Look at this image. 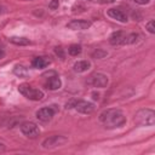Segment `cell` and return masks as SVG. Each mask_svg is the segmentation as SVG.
Returning <instances> with one entry per match:
<instances>
[{"label":"cell","mask_w":155,"mask_h":155,"mask_svg":"<svg viewBox=\"0 0 155 155\" xmlns=\"http://www.w3.org/2000/svg\"><path fill=\"white\" fill-rule=\"evenodd\" d=\"M56 53L59 54V56L63 58V52H62V48H61V47H56Z\"/></svg>","instance_id":"603a6c76"},{"label":"cell","mask_w":155,"mask_h":155,"mask_svg":"<svg viewBox=\"0 0 155 155\" xmlns=\"http://www.w3.org/2000/svg\"><path fill=\"white\" fill-rule=\"evenodd\" d=\"M134 2H137L139 5H145V4L149 2V0H134Z\"/></svg>","instance_id":"7402d4cb"},{"label":"cell","mask_w":155,"mask_h":155,"mask_svg":"<svg viewBox=\"0 0 155 155\" xmlns=\"http://www.w3.org/2000/svg\"><path fill=\"white\" fill-rule=\"evenodd\" d=\"M88 84L93 85L94 87H105L108 85V76L102 73H96L90 76Z\"/></svg>","instance_id":"8992f818"},{"label":"cell","mask_w":155,"mask_h":155,"mask_svg":"<svg viewBox=\"0 0 155 155\" xmlns=\"http://www.w3.org/2000/svg\"><path fill=\"white\" fill-rule=\"evenodd\" d=\"M50 64V59L47 57H35L31 61V65L36 69H42Z\"/></svg>","instance_id":"7c38bea8"},{"label":"cell","mask_w":155,"mask_h":155,"mask_svg":"<svg viewBox=\"0 0 155 155\" xmlns=\"http://www.w3.org/2000/svg\"><path fill=\"white\" fill-rule=\"evenodd\" d=\"M92 96H93V97H92L93 99H99V94H98V93L94 92V93H92Z\"/></svg>","instance_id":"cb8c5ba5"},{"label":"cell","mask_w":155,"mask_h":155,"mask_svg":"<svg viewBox=\"0 0 155 155\" xmlns=\"http://www.w3.org/2000/svg\"><path fill=\"white\" fill-rule=\"evenodd\" d=\"M67 142H68V139L63 136H52V137H50V138H47L42 142V147L45 149H48V148H54V147H58V145H63Z\"/></svg>","instance_id":"5b68a950"},{"label":"cell","mask_w":155,"mask_h":155,"mask_svg":"<svg viewBox=\"0 0 155 155\" xmlns=\"http://www.w3.org/2000/svg\"><path fill=\"white\" fill-rule=\"evenodd\" d=\"M99 120L109 128H115V127H120L126 122V117L122 114L121 110L117 109H108L104 110L101 115H99Z\"/></svg>","instance_id":"6da1fadb"},{"label":"cell","mask_w":155,"mask_h":155,"mask_svg":"<svg viewBox=\"0 0 155 155\" xmlns=\"http://www.w3.org/2000/svg\"><path fill=\"white\" fill-rule=\"evenodd\" d=\"M18 91L19 93H22L25 98L30 99V101H41L42 97H44V92L38 90V88H34L33 86L28 85V84H22L18 86Z\"/></svg>","instance_id":"3957f363"},{"label":"cell","mask_w":155,"mask_h":155,"mask_svg":"<svg viewBox=\"0 0 155 155\" xmlns=\"http://www.w3.org/2000/svg\"><path fill=\"white\" fill-rule=\"evenodd\" d=\"M145 27H147V29H148L149 33H151V34L155 33V22H154V19H150V21L147 23Z\"/></svg>","instance_id":"d6986e66"},{"label":"cell","mask_w":155,"mask_h":155,"mask_svg":"<svg viewBox=\"0 0 155 155\" xmlns=\"http://www.w3.org/2000/svg\"><path fill=\"white\" fill-rule=\"evenodd\" d=\"M13 73H15V75H17L19 78H27L29 75L28 69L25 67H23V65H16L15 69H13Z\"/></svg>","instance_id":"2e32d148"},{"label":"cell","mask_w":155,"mask_h":155,"mask_svg":"<svg viewBox=\"0 0 155 155\" xmlns=\"http://www.w3.org/2000/svg\"><path fill=\"white\" fill-rule=\"evenodd\" d=\"M2 151H5V145L2 143H0V153H2Z\"/></svg>","instance_id":"d4e9b609"},{"label":"cell","mask_w":155,"mask_h":155,"mask_svg":"<svg viewBox=\"0 0 155 155\" xmlns=\"http://www.w3.org/2000/svg\"><path fill=\"white\" fill-rule=\"evenodd\" d=\"M107 15H108L109 17H111L113 19H116V21H119V22H122V23L127 22V16H126L120 8H109V10L107 11Z\"/></svg>","instance_id":"30bf717a"},{"label":"cell","mask_w":155,"mask_h":155,"mask_svg":"<svg viewBox=\"0 0 155 155\" xmlns=\"http://www.w3.org/2000/svg\"><path fill=\"white\" fill-rule=\"evenodd\" d=\"M67 27L69 29H73V30H85V29L91 27V22L82 21V19H74V21L69 22L67 24Z\"/></svg>","instance_id":"9c48e42d"},{"label":"cell","mask_w":155,"mask_h":155,"mask_svg":"<svg viewBox=\"0 0 155 155\" xmlns=\"http://www.w3.org/2000/svg\"><path fill=\"white\" fill-rule=\"evenodd\" d=\"M21 131L24 136L29 137V138H36L40 134V130L39 127L34 124V122H23L21 125Z\"/></svg>","instance_id":"277c9868"},{"label":"cell","mask_w":155,"mask_h":155,"mask_svg":"<svg viewBox=\"0 0 155 155\" xmlns=\"http://www.w3.org/2000/svg\"><path fill=\"white\" fill-rule=\"evenodd\" d=\"M138 38H139V35H138V34H136V33H132V34H130V35H126V36H125V39H124V41H122V45L134 44V42L138 40Z\"/></svg>","instance_id":"e0dca14e"},{"label":"cell","mask_w":155,"mask_h":155,"mask_svg":"<svg viewBox=\"0 0 155 155\" xmlns=\"http://www.w3.org/2000/svg\"><path fill=\"white\" fill-rule=\"evenodd\" d=\"M4 56H5V52L0 50V59H1V58H4Z\"/></svg>","instance_id":"484cf974"},{"label":"cell","mask_w":155,"mask_h":155,"mask_svg":"<svg viewBox=\"0 0 155 155\" xmlns=\"http://www.w3.org/2000/svg\"><path fill=\"white\" fill-rule=\"evenodd\" d=\"M125 36H126V34L124 31H121V30L114 31L110 35V38H109V42L111 45H121L122 41H124V39H125Z\"/></svg>","instance_id":"8fae6325"},{"label":"cell","mask_w":155,"mask_h":155,"mask_svg":"<svg viewBox=\"0 0 155 155\" xmlns=\"http://www.w3.org/2000/svg\"><path fill=\"white\" fill-rule=\"evenodd\" d=\"M74 108L82 114H91L94 110V105L90 102H85V101H76Z\"/></svg>","instance_id":"ba28073f"},{"label":"cell","mask_w":155,"mask_h":155,"mask_svg":"<svg viewBox=\"0 0 155 155\" xmlns=\"http://www.w3.org/2000/svg\"><path fill=\"white\" fill-rule=\"evenodd\" d=\"M91 67V63L88 61H79L74 64V70L78 73H84L86 70H88Z\"/></svg>","instance_id":"5bb4252c"},{"label":"cell","mask_w":155,"mask_h":155,"mask_svg":"<svg viewBox=\"0 0 155 155\" xmlns=\"http://www.w3.org/2000/svg\"><path fill=\"white\" fill-rule=\"evenodd\" d=\"M58 5H59V1H58V0H52V1L48 4V7H50L51 10H56V8H58Z\"/></svg>","instance_id":"44dd1931"},{"label":"cell","mask_w":155,"mask_h":155,"mask_svg":"<svg viewBox=\"0 0 155 155\" xmlns=\"http://www.w3.org/2000/svg\"><path fill=\"white\" fill-rule=\"evenodd\" d=\"M134 122L140 126H153L155 122V111L151 109H140L134 115Z\"/></svg>","instance_id":"7a4b0ae2"},{"label":"cell","mask_w":155,"mask_h":155,"mask_svg":"<svg viewBox=\"0 0 155 155\" xmlns=\"http://www.w3.org/2000/svg\"><path fill=\"white\" fill-rule=\"evenodd\" d=\"M12 44L15 45H19V46H25V45H29V40L27 38H23V36H12L8 39Z\"/></svg>","instance_id":"9a60e30c"},{"label":"cell","mask_w":155,"mask_h":155,"mask_svg":"<svg viewBox=\"0 0 155 155\" xmlns=\"http://www.w3.org/2000/svg\"><path fill=\"white\" fill-rule=\"evenodd\" d=\"M54 111H56L54 108H52V107H45V108H41V109H39L36 111V117L39 120L46 122V121H50L53 117Z\"/></svg>","instance_id":"52a82bcc"},{"label":"cell","mask_w":155,"mask_h":155,"mask_svg":"<svg viewBox=\"0 0 155 155\" xmlns=\"http://www.w3.org/2000/svg\"><path fill=\"white\" fill-rule=\"evenodd\" d=\"M68 52L70 56H78L81 53V46L80 45H70L68 48Z\"/></svg>","instance_id":"ac0fdd59"},{"label":"cell","mask_w":155,"mask_h":155,"mask_svg":"<svg viewBox=\"0 0 155 155\" xmlns=\"http://www.w3.org/2000/svg\"><path fill=\"white\" fill-rule=\"evenodd\" d=\"M61 85H62L61 79H59L57 75H53V76L50 78V79L47 80V82H46V87H47L48 90H52V91L61 88Z\"/></svg>","instance_id":"4fadbf2b"},{"label":"cell","mask_w":155,"mask_h":155,"mask_svg":"<svg viewBox=\"0 0 155 155\" xmlns=\"http://www.w3.org/2000/svg\"><path fill=\"white\" fill-rule=\"evenodd\" d=\"M92 56H93L94 58H103L104 56H107V52H105V51H102V50H97V51H94V52L92 53Z\"/></svg>","instance_id":"ffe728a7"}]
</instances>
